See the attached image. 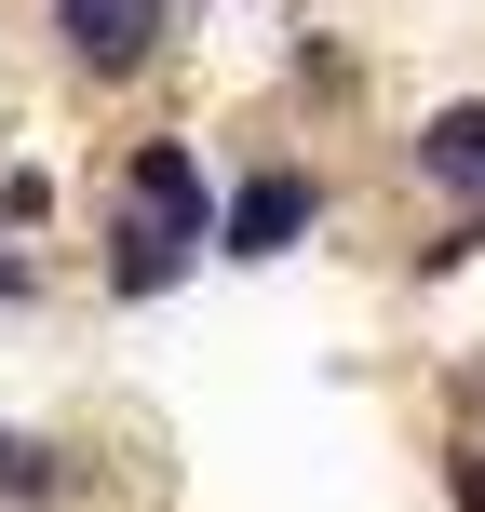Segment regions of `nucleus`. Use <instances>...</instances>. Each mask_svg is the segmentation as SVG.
Instances as JSON below:
<instances>
[{
  "label": "nucleus",
  "mask_w": 485,
  "mask_h": 512,
  "mask_svg": "<svg viewBox=\"0 0 485 512\" xmlns=\"http://www.w3.org/2000/svg\"><path fill=\"white\" fill-rule=\"evenodd\" d=\"M176 14H189V0H176Z\"/></svg>",
  "instance_id": "1a4fd4ad"
},
{
  "label": "nucleus",
  "mask_w": 485,
  "mask_h": 512,
  "mask_svg": "<svg viewBox=\"0 0 485 512\" xmlns=\"http://www.w3.org/2000/svg\"><path fill=\"white\" fill-rule=\"evenodd\" d=\"M27 297H41V270L14 256V216H0V310H27Z\"/></svg>",
  "instance_id": "0eeeda50"
},
{
  "label": "nucleus",
  "mask_w": 485,
  "mask_h": 512,
  "mask_svg": "<svg viewBox=\"0 0 485 512\" xmlns=\"http://www.w3.org/2000/svg\"><path fill=\"white\" fill-rule=\"evenodd\" d=\"M122 216H149V230H176V243H216L230 189L203 176V149H189V135H135V149H122Z\"/></svg>",
  "instance_id": "f03ea898"
},
{
  "label": "nucleus",
  "mask_w": 485,
  "mask_h": 512,
  "mask_svg": "<svg viewBox=\"0 0 485 512\" xmlns=\"http://www.w3.org/2000/svg\"><path fill=\"white\" fill-rule=\"evenodd\" d=\"M54 27H68V68L122 81L162 54V27H176V0H54Z\"/></svg>",
  "instance_id": "7ed1b4c3"
},
{
  "label": "nucleus",
  "mask_w": 485,
  "mask_h": 512,
  "mask_svg": "<svg viewBox=\"0 0 485 512\" xmlns=\"http://www.w3.org/2000/svg\"><path fill=\"white\" fill-rule=\"evenodd\" d=\"M459 256H485V203H459V230L432 243V270H459Z\"/></svg>",
  "instance_id": "6e6552de"
},
{
  "label": "nucleus",
  "mask_w": 485,
  "mask_h": 512,
  "mask_svg": "<svg viewBox=\"0 0 485 512\" xmlns=\"http://www.w3.org/2000/svg\"><path fill=\"white\" fill-rule=\"evenodd\" d=\"M81 472H68V445H41V432H0V499L14 512H54Z\"/></svg>",
  "instance_id": "423d86ee"
},
{
  "label": "nucleus",
  "mask_w": 485,
  "mask_h": 512,
  "mask_svg": "<svg viewBox=\"0 0 485 512\" xmlns=\"http://www.w3.org/2000/svg\"><path fill=\"white\" fill-rule=\"evenodd\" d=\"M310 230H324V176H310V162H256V176H230L216 256H230V270H270V256H297Z\"/></svg>",
  "instance_id": "f257e3e1"
},
{
  "label": "nucleus",
  "mask_w": 485,
  "mask_h": 512,
  "mask_svg": "<svg viewBox=\"0 0 485 512\" xmlns=\"http://www.w3.org/2000/svg\"><path fill=\"white\" fill-rule=\"evenodd\" d=\"M405 176H418V189H459V203H485V95H445L432 122L405 135Z\"/></svg>",
  "instance_id": "20e7f679"
},
{
  "label": "nucleus",
  "mask_w": 485,
  "mask_h": 512,
  "mask_svg": "<svg viewBox=\"0 0 485 512\" xmlns=\"http://www.w3.org/2000/svg\"><path fill=\"white\" fill-rule=\"evenodd\" d=\"M189 270H203V243H176V230H149V216L108 203V297H176Z\"/></svg>",
  "instance_id": "39448f33"
}]
</instances>
